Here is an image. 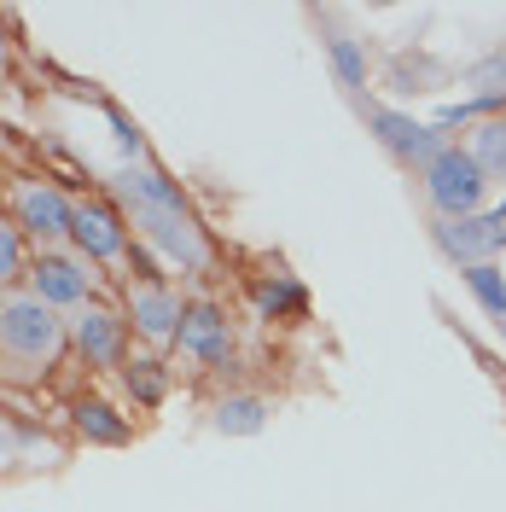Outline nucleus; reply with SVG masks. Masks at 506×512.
I'll return each mask as SVG.
<instances>
[{
  "label": "nucleus",
  "instance_id": "obj_1",
  "mask_svg": "<svg viewBox=\"0 0 506 512\" xmlns=\"http://www.w3.org/2000/svg\"><path fill=\"white\" fill-rule=\"evenodd\" d=\"M483 187H489V175H483V169H477V158H472V152H460V146H443L437 158L425 163V192H431L437 216H448V222H466V216H477Z\"/></svg>",
  "mask_w": 506,
  "mask_h": 512
},
{
  "label": "nucleus",
  "instance_id": "obj_2",
  "mask_svg": "<svg viewBox=\"0 0 506 512\" xmlns=\"http://www.w3.org/2000/svg\"><path fill=\"white\" fill-rule=\"evenodd\" d=\"M59 344H64V326L41 297H6L0 303V350L6 355H18V361H53Z\"/></svg>",
  "mask_w": 506,
  "mask_h": 512
},
{
  "label": "nucleus",
  "instance_id": "obj_3",
  "mask_svg": "<svg viewBox=\"0 0 506 512\" xmlns=\"http://www.w3.org/2000/svg\"><path fill=\"white\" fill-rule=\"evenodd\" d=\"M134 233L152 251H163L169 262H181V268H204L210 262V245H204L198 222L187 216V204L181 210H134Z\"/></svg>",
  "mask_w": 506,
  "mask_h": 512
},
{
  "label": "nucleus",
  "instance_id": "obj_4",
  "mask_svg": "<svg viewBox=\"0 0 506 512\" xmlns=\"http://www.w3.org/2000/svg\"><path fill=\"white\" fill-rule=\"evenodd\" d=\"M367 128L379 134L396 158L419 163V169L443 152V128H425V123H413V117H402V111H367Z\"/></svg>",
  "mask_w": 506,
  "mask_h": 512
},
{
  "label": "nucleus",
  "instance_id": "obj_5",
  "mask_svg": "<svg viewBox=\"0 0 506 512\" xmlns=\"http://www.w3.org/2000/svg\"><path fill=\"white\" fill-rule=\"evenodd\" d=\"M431 233H437V245H443L460 268H477V262H489V251H501V233H495V222H489V216H466V222H448V216H437V222H431Z\"/></svg>",
  "mask_w": 506,
  "mask_h": 512
},
{
  "label": "nucleus",
  "instance_id": "obj_6",
  "mask_svg": "<svg viewBox=\"0 0 506 512\" xmlns=\"http://www.w3.org/2000/svg\"><path fill=\"white\" fill-rule=\"evenodd\" d=\"M181 350L198 355L204 367H216L233 355V332H227V320L216 303H192L187 315H181Z\"/></svg>",
  "mask_w": 506,
  "mask_h": 512
},
{
  "label": "nucleus",
  "instance_id": "obj_7",
  "mask_svg": "<svg viewBox=\"0 0 506 512\" xmlns=\"http://www.w3.org/2000/svg\"><path fill=\"white\" fill-rule=\"evenodd\" d=\"M128 315L140 326V338L169 344V338H181V315H187V309H181L163 286H140V291H128Z\"/></svg>",
  "mask_w": 506,
  "mask_h": 512
},
{
  "label": "nucleus",
  "instance_id": "obj_8",
  "mask_svg": "<svg viewBox=\"0 0 506 512\" xmlns=\"http://www.w3.org/2000/svg\"><path fill=\"white\" fill-rule=\"evenodd\" d=\"M18 222L30 227L35 239H64L70 222H76V210H70L53 187H24L18 192Z\"/></svg>",
  "mask_w": 506,
  "mask_h": 512
},
{
  "label": "nucleus",
  "instance_id": "obj_9",
  "mask_svg": "<svg viewBox=\"0 0 506 512\" xmlns=\"http://www.w3.org/2000/svg\"><path fill=\"white\" fill-rule=\"evenodd\" d=\"M70 239L82 245L88 256H99V262H111V256H123V222L105 210V204H82L76 210V222H70Z\"/></svg>",
  "mask_w": 506,
  "mask_h": 512
},
{
  "label": "nucleus",
  "instance_id": "obj_10",
  "mask_svg": "<svg viewBox=\"0 0 506 512\" xmlns=\"http://www.w3.org/2000/svg\"><path fill=\"white\" fill-rule=\"evenodd\" d=\"M117 192H123L134 210H181V187L169 175H158V169H146V163L117 169Z\"/></svg>",
  "mask_w": 506,
  "mask_h": 512
},
{
  "label": "nucleus",
  "instance_id": "obj_11",
  "mask_svg": "<svg viewBox=\"0 0 506 512\" xmlns=\"http://www.w3.org/2000/svg\"><path fill=\"white\" fill-rule=\"evenodd\" d=\"M94 286V274H82L76 262H64V256H47L41 268H35V297L47 303V309H64V303H82Z\"/></svg>",
  "mask_w": 506,
  "mask_h": 512
},
{
  "label": "nucleus",
  "instance_id": "obj_12",
  "mask_svg": "<svg viewBox=\"0 0 506 512\" xmlns=\"http://www.w3.org/2000/svg\"><path fill=\"white\" fill-rule=\"evenodd\" d=\"M76 344H82L88 361L111 367V361L123 355V320L111 315V309H82V315H76Z\"/></svg>",
  "mask_w": 506,
  "mask_h": 512
},
{
  "label": "nucleus",
  "instance_id": "obj_13",
  "mask_svg": "<svg viewBox=\"0 0 506 512\" xmlns=\"http://www.w3.org/2000/svg\"><path fill=\"white\" fill-rule=\"evenodd\" d=\"M70 414H76V431H82L88 443H111V448L128 443V419L117 414L111 402H99V396H82V402H76Z\"/></svg>",
  "mask_w": 506,
  "mask_h": 512
},
{
  "label": "nucleus",
  "instance_id": "obj_14",
  "mask_svg": "<svg viewBox=\"0 0 506 512\" xmlns=\"http://www.w3.org/2000/svg\"><path fill=\"white\" fill-rule=\"evenodd\" d=\"M460 280H466V291L483 303V315H495L506 326V268H495V262H477V268H460Z\"/></svg>",
  "mask_w": 506,
  "mask_h": 512
},
{
  "label": "nucleus",
  "instance_id": "obj_15",
  "mask_svg": "<svg viewBox=\"0 0 506 512\" xmlns=\"http://www.w3.org/2000/svg\"><path fill=\"white\" fill-rule=\"evenodd\" d=\"M262 425H268L262 396H227L222 408H216V431H222V437H256Z\"/></svg>",
  "mask_w": 506,
  "mask_h": 512
},
{
  "label": "nucleus",
  "instance_id": "obj_16",
  "mask_svg": "<svg viewBox=\"0 0 506 512\" xmlns=\"http://www.w3.org/2000/svg\"><path fill=\"white\" fill-rule=\"evenodd\" d=\"M256 309L274 315V320H297L309 309V291L297 286V280H262V286H256Z\"/></svg>",
  "mask_w": 506,
  "mask_h": 512
},
{
  "label": "nucleus",
  "instance_id": "obj_17",
  "mask_svg": "<svg viewBox=\"0 0 506 512\" xmlns=\"http://www.w3.org/2000/svg\"><path fill=\"white\" fill-rule=\"evenodd\" d=\"M326 59H332V76H338V88H367V53H361V41H349V35H332L326 41Z\"/></svg>",
  "mask_w": 506,
  "mask_h": 512
},
{
  "label": "nucleus",
  "instance_id": "obj_18",
  "mask_svg": "<svg viewBox=\"0 0 506 512\" xmlns=\"http://www.w3.org/2000/svg\"><path fill=\"white\" fill-rule=\"evenodd\" d=\"M390 82H396V88H413V94H431V88L443 82V64L425 59V53H419V59H408V53H402V59L390 64Z\"/></svg>",
  "mask_w": 506,
  "mask_h": 512
},
{
  "label": "nucleus",
  "instance_id": "obj_19",
  "mask_svg": "<svg viewBox=\"0 0 506 512\" xmlns=\"http://www.w3.org/2000/svg\"><path fill=\"white\" fill-rule=\"evenodd\" d=\"M477 146H472V158L483 175H506V123H483L472 134Z\"/></svg>",
  "mask_w": 506,
  "mask_h": 512
},
{
  "label": "nucleus",
  "instance_id": "obj_20",
  "mask_svg": "<svg viewBox=\"0 0 506 512\" xmlns=\"http://www.w3.org/2000/svg\"><path fill=\"white\" fill-rule=\"evenodd\" d=\"M123 379H128V390H134V402H146V408H158L163 390H169V384H163V367H158V361H134Z\"/></svg>",
  "mask_w": 506,
  "mask_h": 512
},
{
  "label": "nucleus",
  "instance_id": "obj_21",
  "mask_svg": "<svg viewBox=\"0 0 506 512\" xmlns=\"http://www.w3.org/2000/svg\"><path fill=\"white\" fill-rule=\"evenodd\" d=\"M466 82L483 88V94H506V47L501 53H489V59H477L472 70H466Z\"/></svg>",
  "mask_w": 506,
  "mask_h": 512
},
{
  "label": "nucleus",
  "instance_id": "obj_22",
  "mask_svg": "<svg viewBox=\"0 0 506 512\" xmlns=\"http://www.w3.org/2000/svg\"><path fill=\"white\" fill-rule=\"evenodd\" d=\"M18 268H24V245H18L12 227H0V280H12Z\"/></svg>",
  "mask_w": 506,
  "mask_h": 512
},
{
  "label": "nucleus",
  "instance_id": "obj_23",
  "mask_svg": "<svg viewBox=\"0 0 506 512\" xmlns=\"http://www.w3.org/2000/svg\"><path fill=\"white\" fill-rule=\"evenodd\" d=\"M111 128H117V140H123V146H128V152H140V128H134V123H128V117H123V111H111Z\"/></svg>",
  "mask_w": 506,
  "mask_h": 512
},
{
  "label": "nucleus",
  "instance_id": "obj_24",
  "mask_svg": "<svg viewBox=\"0 0 506 512\" xmlns=\"http://www.w3.org/2000/svg\"><path fill=\"white\" fill-rule=\"evenodd\" d=\"M489 222H495V233H506V198L495 204V216H489Z\"/></svg>",
  "mask_w": 506,
  "mask_h": 512
}]
</instances>
